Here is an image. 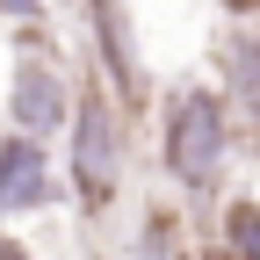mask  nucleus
<instances>
[{"instance_id": "nucleus-1", "label": "nucleus", "mask_w": 260, "mask_h": 260, "mask_svg": "<svg viewBox=\"0 0 260 260\" xmlns=\"http://www.w3.org/2000/svg\"><path fill=\"white\" fill-rule=\"evenodd\" d=\"M130 123H138V116L116 102V87L102 73H80L73 123H65V181H73L80 217H109L123 203V181H130Z\"/></svg>"}, {"instance_id": "nucleus-2", "label": "nucleus", "mask_w": 260, "mask_h": 260, "mask_svg": "<svg viewBox=\"0 0 260 260\" xmlns=\"http://www.w3.org/2000/svg\"><path fill=\"white\" fill-rule=\"evenodd\" d=\"M232 109L224 94L203 80H181L159 94V167L188 203H217L224 195V167H232Z\"/></svg>"}, {"instance_id": "nucleus-3", "label": "nucleus", "mask_w": 260, "mask_h": 260, "mask_svg": "<svg viewBox=\"0 0 260 260\" xmlns=\"http://www.w3.org/2000/svg\"><path fill=\"white\" fill-rule=\"evenodd\" d=\"M73 94H80V73H65V51H51L44 37H22L15 51V87H8V116L29 138H58L73 123Z\"/></svg>"}, {"instance_id": "nucleus-4", "label": "nucleus", "mask_w": 260, "mask_h": 260, "mask_svg": "<svg viewBox=\"0 0 260 260\" xmlns=\"http://www.w3.org/2000/svg\"><path fill=\"white\" fill-rule=\"evenodd\" d=\"M87 29H94V58H102L94 73H102V80L116 87V102H123L130 116H138L152 87H145L138 37H130V8H123V0H87Z\"/></svg>"}, {"instance_id": "nucleus-5", "label": "nucleus", "mask_w": 260, "mask_h": 260, "mask_svg": "<svg viewBox=\"0 0 260 260\" xmlns=\"http://www.w3.org/2000/svg\"><path fill=\"white\" fill-rule=\"evenodd\" d=\"M51 195H58V181H51L44 138H29V130L0 138V217H29V210H44Z\"/></svg>"}, {"instance_id": "nucleus-6", "label": "nucleus", "mask_w": 260, "mask_h": 260, "mask_svg": "<svg viewBox=\"0 0 260 260\" xmlns=\"http://www.w3.org/2000/svg\"><path fill=\"white\" fill-rule=\"evenodd\" d=\"M224 109H232V138L260 145V29H232L224 37Z\"/></svg>"}, {"instance_id": "nucleus-7", "label": "nucleus", "mask_w": 260, "mask_h": 260, "mask_svg": "<svg viewBox=\"0 0 260 260\" xmlns=\"http://www.w3.org/2000/svg\"><path fill=\"white\" fill-rule=\"evenodd\" d=\"M224 253L232 260H260V203L253 195H232L224 203Z\"/></svg>"}, {"instance_id": "nucleus-8", "label": "nucleus", "mask_w": 260, "mask_h": 260, "mask_svg": "<svg viewBox=\"0 0 260 260\" xmlns=\"http://www.w3.org/2000/svg\"><path fill=\"white\" fill-rule=\"evenodd\" d=\"M0 260H29V246H22L15 232H0Z\"/></svg>"}, {"instance_id": "nucleus-9", "label": "nucleus", "mask_w": 260, "mask_h": 260, "mask_svg": "<svg viewBox=\"0 0 260 260\" xmlns=\"http://www.w3.org/2000/svg\"><path fill=\"white\" fill-rule=\"evenodd\" d=\"M210 260H232V253H224V246H217V253H210Z\"/></svg>"}]
</instances>
